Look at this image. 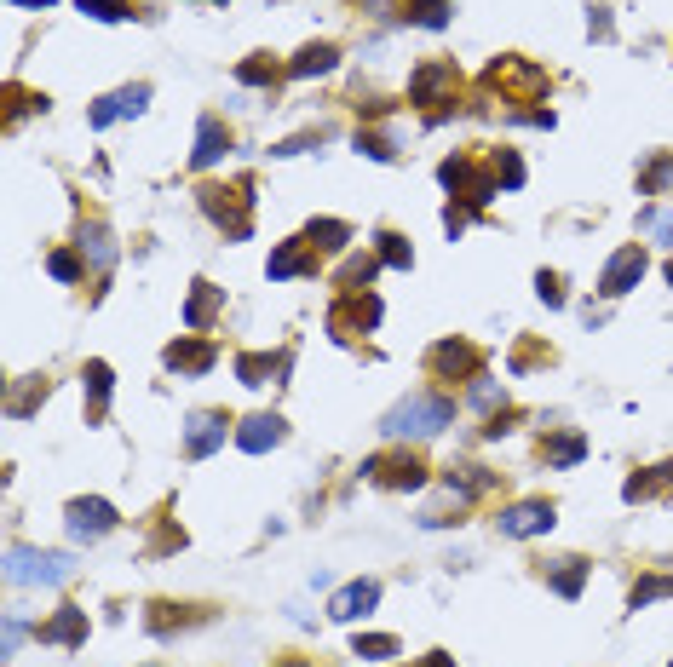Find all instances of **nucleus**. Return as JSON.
I'll list each match as a JSON object with an SVG mask.
<instances>
[{
    "label": "nucleus",
    "mask_w": 673,
    "mask_h": 667,
    "mask_svg": "<svg viewBox=\"0 0 673 667\" xmlns=\"http://www.w3.org/2000/svg\"><path fill=\"white\" fill-rule=\"evenodd\" d=\"M409 23H420V29H443V23H449V0H415V6H409Z\"/></svg>",
    "instance_id": "34"
},
{
    "label": "nucleus",
    "mask_w": 673,
    "mask_h": 667,
    "mask_svg": "<svg viewBox=\"0 0 673 667\" xmlns=\"http://www.w3.org/2000/svg\"><path fill=\"white\" fill-rule=\"evenodd\" d=\"M547 587H553L558 598H576L581 587H587V564H581V558H553V564H547Z\"/></svg>",
    "instance_id": "19"
},
{
    "label": "nucleus",
    "mask_w": 673,
    "mask_h": 667,
    "mask_svg": "<svg viewBox=\"0 0 673 667\" xmlns=\"http://www.w3.org/2000/svg\"><path fill=\"white\" fill-rule=\"evenodd\" d=\"M81 380H87V420H104V409H110V363H87V374H81Z\"/></svg>",
    "instance_id": "21"
},
{
    "label": "nucleus",
    "mask_w": 673,
    "mask_h": 667,
    "mask_svg": "<svg viewBox=\"0 0 673 667\" xmlns=\"http://www.w3.org/2000/svg\"><path fill=\"white\" fill-rule=\"evenodd\" d=\"M374 259L392 265V271H409V265H415V253H409V242H403L397 230H380V236H374Z\"/></svg>",
    "instance_id": "27"
},
{
    "label": "nucleus",
    "mask_w": 673,
    "mask_h": 667,
    "mask_svg": "<svg viewBox=\"0 0 673 667\" xmlns=\"http://www.w3.org/2000/svg\"><path fill=\"white\" fill-rule=\"evenodd\" d=\"M190 288H196V294H190V305H185V322L202 334V328H213V317H219V299H225V294H219L213 282H190Z\"/></svg>",
    "instance_id": "18"
},
{
    "label": "nucleus",
    "mask_w": 673,
    "mask_h": 667,
    "mask_svg": "<svg viewBox=\"0 0 673 667\" xmlns=\"http://www.w3.org/2000/svg\"><path fill=\"white\" fill-rule=\"evenodd\" d=\"M363 472H369L374 483H386V489H420L426 483V466H420L415 455H397V460H363Z\"/></svg>",
    "instance_id": "10"
},
{
    "label": "nucleus",
    "mask_w": 673,
    "mask_h": 667,
    "mask_svg": "<svg viewBox=\"0 0 673 667\" xmlns=\"http://www.w3.org/2000/svg\"><path fill=\"white\" fill-rule=\"evenodd\" d=\"M81 259H93L98 271H110V265H116V236L104 225H87L81 230Z\"/></svg>",
    "instance_id": "23"
},
{
    "label": "nucleus",
    "mask_w": 673,
    "mask_h": 667,
    "mask_svg": "<svg viewBox=\"0 0 673 667\" xmlns=\"http://www.w3.org/2000/svg\"><path fill=\"white\" fill-rule=\"evenodd\" d=\"M70 575H75L70 552L6 547V581H12V587H58V581H70Z\"/></svg>",
    "instance_id": "2"
},
{
    "label": "nucleus",
    "mask_w": 673,
    "mask_h": 667,
    "mask_svg": "<svg viewBox=\"0 0 673 667\" xmlns=\"http://www.w3.org/2000/svg\"><path fill=\"white\" fill-rule=\"evenodd\" d=\"M35 403H47V380H29V386L18 391V397H12L6 409H12V414H29V409H35Z\"/></svg>",
    "instance_id": "39"
},
{
    "label": "nucleus",
    "mask_w": 673,
    "mask_h": 667,
    "mask_svg": "<svg viewBox=\"0 0 673 667\" xmlns=\"http://www.w3.org/2000/svg\"><path fill=\"white\" fill-rule=\"evenodd\" d=\"M202 213H208L231 242H242V236L254 230L248 225V196H242V190H225V184H208V190H202Z\"/></svg>",
    "instance_id": "3"
},
{
    "label": "nucleus",
    "mask_w": 673,
    "mask_h": 667,
    "mask_svg": "<svg viewBox=\"0 0 673 667\" xmlns=\"http://www.w3.org/2000/svg\"><path fill=\"white\" fill-rule=\"evenodd\" d=\"M541 455H547V466H576L581 455H587V437L581 432H558L541 443Z\"/></svg>",
    "instance_id": "25"
},
{
    "label": "nucleus",
    "mask_w": 673,
    "mask_h": 667,
    "mask_svg": "<svg viewBox=\"0 0 673 667\" xmlns=\"http://www.w3.org/2000/svg\"><path fill=\"white\" fill-rule=\"evenodd\" d=\"M340 64V52H334V46H305L300 58H294V64H288V75H294V81H305V75H328V69Z\"/></svg>",
    "instance_id": "24"
},
{
    "label": "nucleus",
    "mask_w": 673,
    "mask_h": 667,
    "mask_svg": "<svg viewBox=\"0 0 673 667\" xmlns=\"http://www.w3.org/2000/svg\"><path fill=\"white\" fill-rule=\"evenodd\" d=\"M409 87H415L420 104H432V98H438L443 87H455V64H426V69L415 75V81H409Z\"/></svg>",
    "instance_id": "26"
},
{
    "label": "nucleus",
    "mask_w": 673,
    "mask_h": 667,
    "mask_svg": "<svg viewBox=\"0 0 673 667\" xmlns=\"http://www.w3.org/2000/svg\"><path fill=\"white\" fill-rule=\"evenodd\" d=\"M144 104H150V87L139 81V87H121V92H110V98H98L87 121H93V127H110V121H121V115H139Z\"/></svg>",
    "instance_id": "13"
},
{
    "label": "nucleus",
    "mask_w": 673,
    "mask_h": 667,
    "mask_svg": "<svg viewBox=\"0 0 673 667\" xmlns=\"http://www.w3.org/2000/svg\"><path fill=\"white\" fill-rule=\"evenodd\" d=\"M449 420H455V397L415 391V397H403V403L380 420V432H386V437H438Z\"/></svg>",
    "instance_id": "1"
},
{
    "label": "nucleus",
    "mask_w": 673,
    "mask_h": 667,
    "mask_svg": "<svg viewBox=\"0 0 673 667\" xmlns=\"http://www.w3.org/2000/svg\"><path fill=\"white\" fill-rule=\"evenodd\" d=\"M668 282H673V259H668Z\"/></svg>",
    "instance_id": "47"
},
{
    "label": "nucleus",
    "mask_w": 673,
    "mask_h": 667,
    "mask_svg": "<svg viewBox=\"0 0 673 667\" xmlns=\"http://www.w3.org/2000/svg\"><path fill=\"white\" fill-rule=\"evenodd\" d=\"M357 150H363V156H374V161H392L397 156L392 138H380V133H357Z\"/></svg>",
    "instance_id": "41"
},
{
    "label": "nucleus",
    "mask_w": 673,
    "mask_h": 667,
    "mask_svg": "<svg viewBox=\"0 0 673 667\" xmlns=\"http://www.w3.org/2000/svg\"><path fill=\"white\" fill-rule=\"evenodd\" d=\"M236 81H242V87H271V81H277V64L259 52V58H248V64L236 69Z\"/></svg>",
    "instance_id": "35"
},
{
    "label": "nucleus",
    "mask_w": 673,
    "mask_h": 667,
    "mask_svg": "<svg viewBox=\"0 0 673 667\" xmlns=\"http://www.w3.org/2000/svg\"><path fill=\"white\" fill-rule=\"evenodd\" d=\"M673 483V460H662V466H650V478H627V501H650V495H662Z\"/></svg>",
    "instance_id": "29"
},
{
    "label": "nucleus",
    "mask_w": 673,
    "mask_h": 667,
    "mask_svg": "<svg viewBox=\"0 0 673 667\" xmlns=\"http://www.w3.org/2000/svg\"><path fill=\"white\" fill-rule=\"evenodd\" d=\"M466 397H472V409H495V403H501V380H489V374H478Z\"/></svg>",
    "instance_id": "37"
},
{
    "label": "nucleus",
    "mask_w": 673,
    "mask_h": 667,
    "mask_svg": "<svg viewBox=\"0 0 673 667\" xmlns=\"http://www.w3.org/2000/svg\"><path fill=\"white\" fill-rule=\"evenodd\" d=\"M288 426H282V414H248L242 426H236V449H248V455H265V449H277Z\"/></svg>",
    "instance_id": "11"
},
{
    "label": "nucleus",
    "mask_w": 673,
    "mask_h": 667,
    "mask_svg": "<svg viewBox=\"0 0 673 667\" xmlns=\"http://www.w3.org/2000/svg\"><path fill=\"white\" fill-rule=\"evenodd\" d=\"M374 271H380V259L357 253V259H346V271H340V288H346V294H363V288L374 282Z\"/></svg>",
    "instance_id": "31"
},
{
    "label": "nucleus",
    "mask_w": 673,
    "mask_h": 667,
    "mask_svg": "<svg viewBox=\"0 0 673 667\" xmlns=\"http://www.w3.org/2000/svg\"><path fill=\"white\" fill-rule=\"evenodd\" d=\"M374 604H380V581H346L340 593L328 598V616H334V621H357V616H369Z\"/></svg>",
    "instance_id": "12"
},
{
    "label": "nucleus",
    "mask_w": 673,
    "mask_h": 667,
    "mask_svg": "<svg viewBox=\"0 0 673 667\" xmlns=\"http://www.w3.org/2000/svg\"><path fill=\"white\" fill-rule=\"evenodd\" d=\"M81 12H93L104 23H121V18H133V0H81Z\"/></svg>",
    "instance_id": "36"
},
{
    "label": "nucleus",
    "mask_w": 673,
    "mask_h": 667,
    "mask_svg": "<svg viewBox=\"0 0 673 667\" xmlns=\"http://www.w3.org/2000/svg\"><path fill=\"white\" fill-rule=\"evenodd\" d=\"M668 184H673V156L662 150V156L645 161V173H639V196H662Z\"/></svg>",
    "instance_id": "30"
},
{
    "label": "nucleus",
    "mask_w": 673,
    "mask_h": 667,
    "mask_svg": "<svg viewBox=\"0 0 673 667\" xmlns=\"http://www.w3.org/2000/svg\"><path fill=\"white\" fill-rule=\"evenodd\" d=\"M323 127H317V133H300V138H282L277 150H271V156H300V150H311V144H323Z\"/></svg>",
    "instance_id": "43"
},
{
    "label": "nucleus",
    "mask_w": 673,
    "mask_h": 667,
    "mask_svg": "<svg viewBox=\"0 0 673 667\" xmlns=\"http://www.w3.org/2000/svg\"><path fill=\"white\" fill-rule=\"evenodd\" d=\"M225 432H231V420H225V414H190L185 420V455L190 460H202V455H213V449H219V443H225Z\"/></svg>",
    "instance_id": "8"
},
{
    "label": "nucleus",
    "mask_w": 673,
    "mask_h": 667,
    "mask_svg": "<svg viewBox=\"0 0 673 667\" xmlns=\"http://www.w3.org/2000/svg\"><path fill=\"white\" fill-rule=\"evenodd\" d=\"M47 271L58 276V282H81V271H87V265H81L75 253H52V259H47Z\"/></svg>",
    "instance_id": "40"
},
{
    "label": "nucleus",
    "mask_w": 673,
    "mask_h": 667,
    "mask_svg": "<svg viewBox=\"0 0 673 667\" xmlns=\"http://www.w3.org/2000/svg\"><path fill=\"white\" fill-rule=\"evenodd\" d=\"M443 483H449V489H461V495H478V489H489L495 478H489L484 466H449V478H443Z\"/></svg>",
    "instance_id": "33"
},
{
    "label": "nucleus",
    "mask_w": 673,
    "mask_h": 667,
    "mask_svg": "<svg viewBox=\"0 0 673 667\" xmlns=\"http://www.w3.org/2000/svg\"><path fill=\"white\" fill-rule=\"evenodd\" d=\"M311 253H317V248H311L305 236H294V242H282V248L271 253V276L282 282V276H300V271H311Z\"/></svg>",
    "instance_id": "20"
},
{
    "label": "nucleus",
    "mask_w": 673,
    "mask_h": 667,
    "mask_svg": "<svg viewBox=\"0 0 673 667\" xmlns=\"http://www.w3.org/2000/svg\"><path fill=\"white\" fill-rule=\"evenodd\" d=\"M587 35H593V41H610V35H616V23H610V6H593V12H587Z\"/></svg>",
    "instance_id": "42"
},
{
    "label": "nucleus",
    "mask_w": 673,
    "mask_h": 667,
    "mask_svg": "<svg viewBox=\"0 0 673 667\" xmlns=\"http://www.w3.org/2000/svg\"><path fill=\"white\" fill-rule=\"evenodd\" d=\"M236 374H242V386H271L277 374H288V351H282V357H259V351H242V357H236Z\"/></svg>",
    "instance_id": "17"
},
{
    "label": "nucleus",
    "mask_w": 673,
    "mask_h": 667,
    "mask_svg": "<svg viewBox=\"0 0 673 667\" xmlns=\"http://www.w3.org/2000/svg\"><path fill=\"white\" fill-rule=\"evenodd\" d=\"M558 524V506L553 501H518L501 512V535H518V541H530V535H547Z\"/></svg>",
    "instance_id": "7"
},
{
    "label": "nucleus",
    "mask_w": 673,
    "mask_h": 667,
    "mask_svg": "<svg viewBox=\"0 0 673 667\" xmlns=\"http://www.w3.org/2000/svg\"><path fill=\"white\" fill-rule=\"evenodd\" d=\"M403 644L392 639V633H357L351 639V656H363V662H392Z\"/></svg>",
    "instance_id": "28"
},
{
    "label": "nucleus",
    "mask_w": 673,
    "mask_h": 667,
    "mask_svg": "<svg viewBox=\"0 0 673 667\" xmlns=\"http://www.w3.org/2000/svg\"><path fill=\"white\" fill-rule=\"evenodd\" d=\"M656 598H673V575H639L633 581V610H645V604H656Z\"/></svg>",
    "instance_id": "32"
},
{
    "label": "nucleus",
    "mask_w": 673,
    "mask_h": 667,
    "mask_svg": "<svg viewBox=\"0 0 673 667\" xmlns=\"http://www.w3.org/2000/svg\"><path fill=\"white\" fill-rule=\"evenodd\" d=\"M18 644H24V621L12 616V621H6V656H12V650H18Z\"/></svg>",
    "instance_id": "45"
},
{
    "label": "nucleus",
    "mask_w": 673,
    "mask_h": 667,
    "mask_svg": "<svg viewBox=\"0 0 673 667\" xmlns=\"http://www.w3.org/2000/svg\"><path fill=\"white\" fill-rule=\"evenodd\" d=\"M639 276H645V248H639V242H627V248L610 253V265H604V276H599V294L604 299H622V294L639 288Z\"/></svg>",
    "instance_id": "4"
},
{
    "label": "nucleus",
    "mask_w": 673,
    "mask_h": 667,
    "mask_svg": "<svg viewBox=\"0 0 673 667\" xmlns=\"http://www.w3.org/2000/svg\"><path fill=\"white\" fill-rule=\"evenodd\" d=\"M64 518H70L75 541H98V535H110V529H116V506L98 501V495H75V501L64 506Z\"/></svg>",
    "instance_id": "6"
},
{
    "label": "nucleus",
    "mask_w": 673,
    "mask_h": 667,
    "mask_svg": "<svg viewBox=\"0 0 673 667\" xmlns=\"http://www.w3.org/2000/svg\"><path fill=\"white\" fill-rule=\"evenodd\" d=\"M225 150H231L225 121H219V115H202V121H196V150H190V167H213Z\"/></svg>",
    "instance_id": "15"
},
{
    "label": "nucleus",
    "mask_w": 673,
    "mask_h": 667,
    "mask_svg": "<svg viewBox=\"0 0 673 667\" xmlns=\"http://www.w3.org/2000/svg\"><path fill=\"white\" fill-rule=\"evenodd\" d=\"M478 345H466V340H443L432 345V368H438L443 380H478Z\"/></svg>",
    "instance_id": "9"
},
{
    "label": "nucleus",
    "mask_w": 673,
    "mask_h": 667,
    "mask_svg": "<svg viewBox=\"0 0 673 667\" xmlns=\"http://www.w3.org/2000/svg\"><path fill=\"white\" fill-rule=\"evenodd\" d=\"M374 322H380V299H374V294H346L334 311H328L334 340H357V334H369Z\"/></svg>",
    "instance_id": "5"
},
{
    "label": "nucleus",
    "mask_w": 673,
    "mask_h": 667,
    "mask_svg": "<svg viewBox=\"0 0 673 667\" xmlns=\"http://www.w3.org/2000/svg\"><path fill=\"white\" fill-rule=\"evenodd\" d=\"M305 242H311L317 253H340V248L351 242V225H346V219H311Z\"/></svg>",
    "instance_id": "22"
},
{
    "label": "nucleus",
    "mask_w": 673,
    "mask_h": 667,
    "mask_svg": "<svg viewBox=\"0 0 673 667\" xmlns=\"http://www.w3.org/2000/svg\"><path fill=\"white\" fill-rule=\"evenodd\" d=\"M495 179L507 184V190H518V184H524V161L512 156V150H501V156H495Z\"/></svg>",
    "instance_id": "38"
},
{
    "label": "nucleus",
    "mask_w": 673,
    "mask_h": 667,
    "mask_svg": "<svg viewBox=\"0 0 673 667\" xmlns=\"http://www.w3.org/2000/svg\"><path fill=\"white\" fill-rule=\"evenodd\" d=\"M35 639L41 644H81L87 639V610H58L47 627H35Z\"/></svg>",
    "instance_id": "16"
},
{
    "label": "nucleus",
    "mask_w": 673,
    "mask_h": 667,
    "mask_svg": "<svg viewBox=\"0 0 673 667\" xmlns=\"http://www.w3.org/2000/svg\"><path fill=\"white\" fill-rule=\"evenodd\" d=\"M213 357H219V351H213L208 340H173V345L162 351V363L173 368V374H208Z\"/></svg>",
    "instance_id": "14"
},
{
    "label": "nucleus",
    "mask_w": 673,
    "mask_h": 667,
    "mask_svg": "<svg viewBox=\"0 0 673 667\" xmlns=\"http://www.w3.org/2000/svg\"><path fill=\"white\" fill-rule=\"evenodd\" d=\"M535 294L547 299V305H564V282H558L553 271H541V276H535Z\"/></svg>",
    "instance_id": "44"
},
{
    "label": "nucleus",
    "mask_w": 673,
    "mask_h": 667,
    "mask_svg": "<svg viewBox=\"0 0 673 667\" xmlns=\"http://www.w3.org/2000/svg\"><path fill=\"white\" fill-rule=\"evenodd\" d=\"M12 6H52V0H12Z\"/></svg>",
    "instance_id": "46"
}]
</instances>
